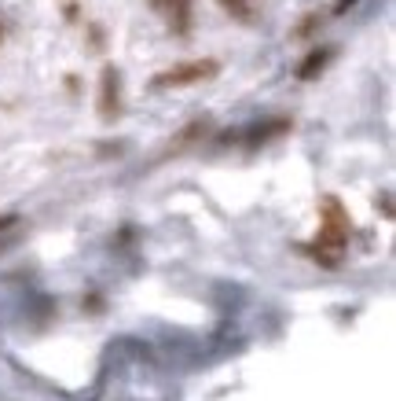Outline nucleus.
<instances>
[{
  "instance_id": "f257e3e1",
  "label": "nucleus",
  "mask_w": 396,
  "mask_h": 401,
  "mask_svg": "<svg viewBox=\"0 0 396 401\" xmlns=\"http://www.w3.org/2000/svg\"><path fill=\"white\" fill-rule=\"evenodd\" d=\"M220 63L216 59H191V63H176V67L162 70L150 81V89H184V85H198V81L216 77Z\"/></svg>"
},
{
  "instance_id": "f03ea898",
  "label": "nucleus",
  "mask_w": 396,
  "mask_h": 401,
  "mask_svg": "<svg viewBox=\"0 0 396 401\" xmlns=\"http://www.w3.org/2000/svg\"><path fill=\"white\" fill-rule=\"evenodd\" d=\"M345 240H348V214H345V206L334 196H326L323 199V228H319L316 250H341Z\"/></svg>"
},
{
  "instance_id": "7ed1b4c3",
  "label": "nucleus",
  "mask_w": 396,
  "mask_h": 401,
  "mask_svg": "<svg viewBox=\"0 0 396 401\" xmlns=\"http://www.w3.org/2000/svg\"><path fill=\"white\" fill-rule=\"evenodd\" d=\"M99 114L106 122L121 114V74H118V67H103V74H99Z\"/></svg>"
},
{
  "instance_id": "20e7f679",
  "label": "nucleus",
  "mask_w": 396,
  "mask_h": 401,
  "mask_svg": "<svg viewBox=\"0 0 396 401\" xmlns=\"http://www.w3.org/2000/svg\"><path fill=\"white\" fill-rule=\"evenodd\" d=\"M162 8H169V26L172 33H187L191 30V0H165Z\"/></svg>"
},
{
  "instance_id": "39448f33",
  "label": "nucleus",
  "mask_w": 396,
  "mask_h": 401,
  "mask_svg": "<svg viewBox=\"0 0 396 401\" xmlns=\"http://www.w3.org/2000/svg\"><path fill=\"white\" fill-rule=\"evenodd\" d=\"M330 55H334V48H316V52H312V55H308V59L301 63V67H297V77H301V81L316 77V74L326 67V59H330Z\"/></svg>"
},
{
  "instance_id": "423d86ee",
  "label": "nucleus",
  "mask_w": 396,
  "mask_h": 401,
  "mask_svg": "<svg viewBox=\"0 0 396 401\" xmlns=\"http://www.w3.org/2000/svg\"><path fill=\"white\" fill-rule=\"evenodd\" d=\"M220 8H224L231 18H238V23H253V8H250V0H220Z\"/></svg>"
},
{
  "instance_id": "0eeeda50",
  "label": "nucleus",
  "mask_w": 396,
  "mask_h": 401,
  "mask_svg": "<svg viewBox=\"0 0 396 401\" xmlns=\"http://www.w3.org/2000/svg\"><path fill=\"white\" fill-rule=\"evenodd\" d=\"M147 4H150L154 11H162V4H165V0H147Z\"/></svg>"
}]
</instances>
